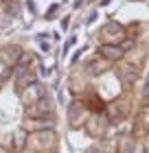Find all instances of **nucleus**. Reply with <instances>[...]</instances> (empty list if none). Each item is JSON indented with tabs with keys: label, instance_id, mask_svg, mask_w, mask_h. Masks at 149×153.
Segmentation results:
<instances>
[{
	"label": "nucleus",
	"instance_id": "1",
	"mask_svg": "<svg viewBox=\"0 0 149 153\" xmlns=\"http://www.w3.org/2000/svg\"><path fill=\"white\" fill-rule=\"evenodd\" d=\"M101 55L103 57H108V59H121V48H116V46H103L101 48Z\"/></svg>",
	"mask_w": 149,
	"mask_h": 153
}]
</instances>
